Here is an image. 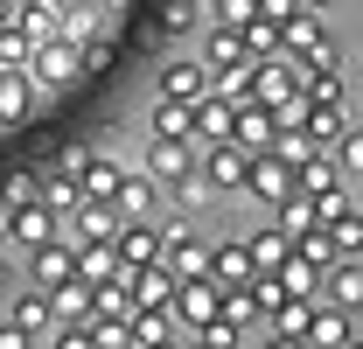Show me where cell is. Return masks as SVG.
I'll list each match as a JSON object with an SVG mask.
<instances>
[{"instance_id":"obj_34","label":"cell","mask_w":363,"mask_h":349,"mask_svg":"<svg viewBox=\"0 0 363 349\" xmlns=\"http://www.w3.org/2000/svg\"><path fill=\"white\" fill-rule=\"evenodd\" d=\"M294 252H301L308 265H321V272H328V265L342 259V252L328 245V231H321V223H308V231H294Z\"/></svg>"},{"instance_id":"obj_7","label":"cell","mask_w":363,"mask_h":349,"mask_svg":"<svg viewBox=\"0 0 363 349\" xmlns=\"http://www.w3.org/2000/svg\"><path fill=\"white\" fill-rule=\"evenodd\" d=\"M154 252H161V231L140 223V217H119V231H112V265H119V279L140 272V265H154Z\"/></svg>"},{"instance_id":"obj_42","label":"cell","mask_w":363,"mask_h":349,"mask_svg":"<svg viewBox=\"0 0 363 349\" xmlns=\"http://www.w3.org/2000/svg\"><path fill=\"white\" fill-rule=\"evenodd\" d=\"M7 287H14V259H0V294H7Z\"/></svg>"},{"instance_id":"obj_23","label":"cell","mask_w":363,"mask_h":349,"mask_svg":"<svg viewBox=\"0 0 363 349\" xmlns=\"http://www.w3.org/2000/svg\"><path fill=\"white\" fill-rule=\"evenodd\" d=\"M43 294H49V314H56V321H77V328L91 321V279L70 272V279H56V287H43Z\"/></svg>"},{"instance_id":"obj_28","label":"cell","mask_w":363,"mask_h":349,"mask_svg":"<svg viewBox=\"0 0 363 349\" xmlns=\"http://www.w3.org/2000/svg\"><path fill=\"white\" fill-rule=\"evenodd\" d=\"M43 203L56 210V217H70V210L84 203V182H77V168H56V174H43Z\"/></svg>"},{"instance_id":"obj_10","label":"cell","mask_w":363,"mask_h":349,"mask_svg":"<svg viewBox=\"0 0 363 349\" xmlns=\"http://www.w3.org/2000/svg\"><path fill=\"white\" fill-rule=\"evenodd\" d=\"M230 140H238L245 154H266L272 140H279V112L259 105V98H245V105H238V119H230Z\"/></svg>"},{"instance_id":"obj_24","label":"cell","mask_w":363,"mask_h":349,"mask_svg":"<svg viewBox=\"0 0 363 349\" xmlns=\"http://www.w3.org/2000/svg\"><path fill=\"white\" fill-rule=\"evenodd\" d=\"M321 301L335 307H363V259H335L321 272Z\"/></svg>"},{"instance_id":"obj_40","label":"cell","mask_w":363,"mask_h":349,"mask_svg":"<svg viewBox=\"0 0 363 349\" xmlns=\"http://www.w3.org/2000/svg\"><path fill=\"white\" fill-rule=\"evenodd\" d=\"M28 196H43V174H14L7 182V203H28Z\"/></svg>"},{"instance_id":"obj_9","label":"cell","mask_w":363,"mask_h":349,"mask_svg":"<svg viewBox=\"0 0 363 349\" xmlns=\"http://www.w3.org/2000/svg\"><path fill=\"white\" fill-rule=\"evenodd\" d=\"M154 265H168L175 279H203V272H210V245H203L196 231H168L161 252H154Z\"/></svg>"},{"instance_id":"obj_35","label":"cell","mask_w":363,"mask_h":349,"mask_svg":"<svg viewBox=\"0 0 363 349\" xmlns=\"http://www.w3.org/2000/svg\"><path fill=\"white\" fill-rule=\"evenodd\" d=\"M112 272H119V265H112V245H77V279L98 287V279H112Z\"/></svg>"},{"instance_id":"obj_21","label":"cell","mask_w":363,"mask_h":349,"mask_svg":"<svg viewBox=\"0 0 363 349\" xmlns=\"http://www.w3.org/2000/svg\"><path fill=\"white\" fill-rule=\"evenodd\" d=\"M203 63H210V70H245V63H252L245 28H224V21H217V28L203 35Z\"/></svg>"},{"instance_id":"obj_14","label":"cell","mask_w":363,"mask_h":349,"mask_svg":"<svg viewBox=\"0 0 363 349\" xmlns=\"http://www.w3.org/2000/svg\"><path fill=\"white\" fill-rule=\"evenodd\" d=\"M63 223H70V238H77V245H112V231H119V210H112V203H98V196H84V203H77Z\"/></svg>"},{"instance_id":"obj_38","label":"cell","mask_w":363,"mask_h":349,"mask_svg":"<svg viewBox=\"0 0 363 349\" xmlns=\"http://www.w3.org/2000/svg\"><path fill=\"white\" fill-rule=\"evenodd\" d=\"M294 7H301V0H252V14H259V21H272V28H279Z\"/></svg>"},{"instance_id":"obj_17","label":"cell","mask_w":363,"mask_h":349,"mask_svg":"<svg viewBox=\"0 0 363 349\" xmlns=\"http://www.w3.org/2000/svg\"><path fill=\"white\" fill-rule=\"evenodd\" d=\"M7 328H14V343H21V349H28V343H49V328H56V314H49V294H43V287L14 301V321H7Z\"/></svg>"},{"instance_id":"obj_26","label":"cell","mask_w":363,"mask_h":349,"mask_svg":"<svg viewBox=\"0 0 363 349\" xmlns=\"http://www.w3.org/2000/svg\"><path fill=\"white\" fill-rule=\"evenodd\" d=\"M168 196H175V210H182V217H203V210H217V189L203 182V168L175 174V182H168Z\"/></svg>"},{"instance_id":"obj_32","label":"cell","mask_w":363,"mask_h":349,"mask_svg":"<svg viewBox=\"0 0 363 349\" xmlns=\"http://www.w3.org/2000/svg\"><path fill=\"white\" fill-rule=\"evenodd\" d=\"M147 126H154V140H196V133H189V98H161Z\"/></svg>"},{"instance_id":"obj_11","label":"cell","mask_w":363,"mask_h":349,"mask_svg":"<svg viewBox=\"0 0 363 349\" xmlns=\"http://www.w3.org/2000/svg\"><path fill=\"white\" fill-rule=\"evenodd\" d=\"M294 126L308 133L315 147H335L342 126H350V112H342V98H301V119H294Z\"/></svg>"},{"instance_id":"obj_30","label":"cell","mask_w":363,"mask_h":349,"mask_svg":"<svg viewBox=\"0 0 363 349\" xmlns=\"http://www.w3.org/2000/svg\"><path fill=\"white\" fill-rule=\"evenodd\" d=\"M112 210H119V217H147V210H154V174H126V182L112 189Z\"/></svg>"},{"instance_id":"obj_31","label":"cell","mask_w":363,"mask_h":349,"mask_svg":"<svg viewBox=\"0 0 363 349\" xmlns=\"http://www.w3.org/2000/svg\"><path fill=\"white\" fill-rule=\"evenodd\" d=\"M286 245H294V238H286L279 223H272V231H252V238H245V252H252V265H259V272H279Z\"/></svg>"},{"instance_id":"obj_19","label":"cell","mask_w":363,"mask_h":349,"mask_svg":"<svg viewBox=\"0 0 363 349\" xmlns=\"http://www.w3.org/2000/svg\"><path fill=\"white\" fill-rule=\"evenodd\" d=\"M308 314H315L308 294H286V301L272 307V321H266V343H308Z\"/></svg>"},{"instance_id":"obj_1","label":"cell","mask_w":363,"mask_h":349,"mask_svg":"<svg viewBox=\"0 0 363 349\" xmlns=\"http://www.w3.org/2000/svg\"><path fill=\"white\" fill-rule=\"evenodd\" d=\"M245 84H252V98H259V105H272V112H279V126H294V119H301V70H294L286 56H252Z\"/></svg>"},{"instance_id":"obj_16","label":"cell","mask_w":363,"mask_h":349,"mask_svg":"<svg viewBox=\"0 0 363 349\" xmlns=\"http://www.w3.org/2000/svg\"><path fill=\"white\" fill-rule=\"evenodd\" d=\"M203 91H210V63H196V56H168L161 63V98H189L196 105Z\"/></svg>"},{"instance_id":"obj_46","label":"cell","mask_w":363,"mask_h":349,"mask_svg":"<svg viewBox=\"0 0 363 349\" xmlns=\"http://www.w3.org/2000/svg\"><path fill=\"white\" fill-rule=\"evenodd\" d=\"M357 182H363V174H357Z\"/></svg>"},{"instance_id":"obj_27","label":"cell","mask_w":363,"mask_h":349,"mask_svg":"<svg viewBox=\"0 0 363 349\" xmlns=\"http://www.w3.org/2000/svg\"><path fill=\"white\" fill-rule=\"evenodd\" d=\"M77 182H84V196L112 203V189L126 182V168H119V161H105V154H84V161H77Z\"/></svg>"},{"instance_id":"obj_3","label":"cell","mask_w":363,"mask_h":349,"mask_svg":"<svg viewBox=\"0 0 363 349\" xmlns=\"http://www.w3.org/2000/svg\"><path fill=\"white\" fill-rule=\"evenodd\" d=\"M245 161H252V154H245L238 140H203V154H196V168H203V182H210L217 196H238V189H245Z\"/></svg>"},{"instance_id":"obj_41","label":"cell","mask_w":363,"mask_h":349,"mask_svg":"<svg viewBox=\"0 0 363 349\" xmlns=\"http://www.w3.org/2000/svg\"><path fill=\"white\" fill-rule=\"evenodd\" d=\"M7 245H14V203L0 196V252H7Z\"/></svg>"},{"instance_id":"obj_2","label":"cell","mask_w":363,"mask_h":349,"mask_svg":"<svg viewBox=\"0 0 363 349\" xmlns=\"http://www.w3.org/2000/svg\"><path fill=\"white\" fill-rule=\"evenodd\" d=\"M77 70H84V43H70V35H43V43H35V56H28V77H35V91L70 84Z\"/></svg>"},{"instance_id":"obj_43","label":"cell","mask_w":363,"mask_h":349,"mask_svg":"<svg viewBox=\"0 0 363 349\" xmlns=\"http://www.w3.org/2000/svg\"><path fill=\"white\" fill-rule=\"evenodd\" d=\"M0 21H14V0H0Z\"/></svg>"},{"instance_id":"obj_4","label":"cell","mask_w":363,"mask_h":349,"mask_svg":"<svg viewBox=\"0 0 363 349\" xmlns=\"http://www.w3.org/2000/svg\"><path fill=\"white\" fill-rule=\"evenodd\" d=\"M217 314V279L203 272V279H175V294H168V321L182 328V343H189V328L196 321H210Z\"/></svg>"},{"instance_id":"obj_36","label":"cell","mask_w":363,"mask_h":349,"mask_svg":"<svg viewBox=\"0 0 363 349\" xmlns=\"http://www.w3.org/2000/svg\"><path fill=\"white\" fill-rule=\"evenodd\" d=\"M245 49H252V56H279V28L252 14V21H245Z\"/></svg>"},{"instance_id":"obj_45","label":"cell","mask_w":363,"mask_h":349,"mask_svg":"<svg viewBox=\"0 0 363 349\" xmlns=\"http://www.w3.org/2000/svg\"><path fill=\"white\" fill-rule=\"evenodd\" d=\"M308 7H328V0H308Z\"/></svg>"},{"instance_id":"obj_33","label":"cell","mask_w":363,"mask_h":349,"mask_svg":"<svg viewBox=\"0 0 363 349\" xmlns=\"http://www.w3.org/2000/svg\"><path fill=\"white\" fill-rule=\"evenodd\" d=\"M28 56H35V35L21 21H0V70H28Z\"/></svg>"},{"instance_id":"obj_44","label":"cell","mask_w":363,"mask_h":349,"mask_svg":"<svg viewBox=\"0 0 363 349\" xmlns=\"http://www.w3.org/2000/svg\"><path fill=\"white\" fill-rule=\"evenodd\" d=\"M56 7H84V0H56Z\"/></svg>"},{"instance_id":"obj_25","label":"cell","mask_w":363,"mask_h":349,"mask_svg":"<svg viewBox=\"0 0 363 349\" xmlns=\"http://www.w3.org/2000/svg\"><path fill=\"white\" fill-rule=\"evenodd\" d=\"M35 105V77L28 70H0V126H21Z\"/></svg>"},{"instance_id":"obj_6","label":"cell","mask_w":363,"mask_h":349,"mask_svg":"<svg viewBox=\"0 0 363 349\" xmlns=\"http://www.w3.org/2000/svg\"><path fill=\"white\" fill-rule=\"evenodd\" d=\"M294 189H308L315 203H328V196H342V189H350V168H342L328 147H315V154H301V161H294Z\"/></svg>"},{"instance_id":"obj_39","label":"cell","mask_w":363,"mask_h":349,"mask_svg":"<svg viewBox=\"0 0 363 349\" xmlns=\"http://www.w3.org/2000/svg\"><path fill=\"white\" fill-rule=\"evenodd\" d=\"M217 21H224V28H245V21H252V0H217Z\"/></svg>"},{"instance_id":"obj_8","label":"cell","mask_w":363,"mask_h":349,"mask_svg":"<svg viewBox=\"0 0 363 349\" xmlns=\"http://www.w3.org/2000/svg\"><path fill=\"white\" fill-rule=\"evenodd\" d=\"M21 259H28V272H35V287H56V279H70V272H77V238H63V231H56V238H43V245H28Z\"/></svg>"},{"instance_id":"obj_12","label":"cell","mask_w":363,"mask_h":349,"mask_svg":"<svg viewBox=\"0 0 363 349\" xmlns=\"http://www.w3.org/2000/svg\"><path fill=\"white\" fill-rule=\"evenodd\" d=\"M308 343L350 349V343H357V314H350V307H335V301H315V314H308Z\"/></svg>"},{"instance_id":"obj_20","label":"cell","mask_w":363,"mask_h":349,"mask_svg":"<svg viewBox=\"0 0 363 349\" xmlns=\"http://www.w3.org/2000/svg\"><path fill=\"white\" fill-rule=\"evenodd\" d=\"M196 154H203L196 140H154V147H147V174H154V182H175V174L196 168Z\"/></svg>"},{"instance_id":"obj_15","label":"cell","mask_w":363,"mask_h":349,"mask_svg":"<svg viewBox=\"0 0 363 349\" xmlns=\"http://www.w3.org/2000/svg\"><path fill=\"white\" fill-rule=\"evenodd\" d=\"M230 119H238V105H230L224 91H203V98L189 105V133H196V140H230Z\"/></svg>"},{"instance_id":"obj_29","label":"cell","mask_w":363,"mask_h":349,"mask_svg":"<svg viewBox=\"0 0 363 349\" xmlns=\"http://www.w3.org/2000/svg\"><path fill=\"white\" fill-rule=\"evenodd\" d=\"M272 210H279V231H286V238H294V231H308V223H321V203L308 196V189H286Z\"/></svg>"},{"instance_id":"obj_5","label":"cell","mask_w":363,"mask_h":349,"mask_svg":"<svg viewBox=\"0 0 363 349\" xmlns=\"http://www.w3.org/2000/svg\"><path fill=\"white\" fill-rule=\"evenodd\" d=\"M321 231H328V245L342 259H363V203H350V189L321 203Z\"/></svg>"},{"instance_id":"obj_13","label":"cell","mask_w":363,"mask_h":349,"mask_svg":"<svg viewBox=\"0 0 363 349\" xmlns=\"http://www.w3.org/2000/svg\"><path fill=\"white\" fill-rule=\"evenodd\" d=\"M245 189H252L259 203H279V196L294 189V168H286V161L266 147V154H252V161H245Z\"/></svg>"},{"instance_id":"obj_18","label":"cell","mask_w":363,"mask_h":349,"mask_svg":"<svg viewBox=\"0 0 363 349\" xmlns=\"http://www.w3.org/2000/svg\"><path fill=\"white\" fill-rule=\"evenodd\" d=\"M252 252H245V238H230V245H210V279H217V294L224 287H252Z\"/></svg>"},{"instance_id":"obj_22","label":"cell","mask_w":363,"mask_h":349,"mask_svg":"<svg viewBox=\"0 0 363 349\" xmlns=\"http://www.w3.org/2000/svg\"><path fill=\"white\" fill-rule=\"evenodd\" d=\"M56 210H49L43 196H28V203H14V245H21V252H28V245H43V238H56Z\"/></svg>"},{"instance_id":"obj_37","label":"cell","mask_w":363,"mask_h":349,"mask_svg":"<svg viewBox=\"0 0 363 349\" xmlns=\"http://www.w3.org/2000/svg\"><path fill=\"white\" fill-rule=\"evenodd\" d=\"M328 154H335V161H342L350 174H363V126H342V140H335Z\"/></svg>"}]
</instances>
